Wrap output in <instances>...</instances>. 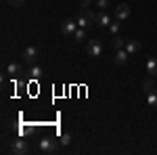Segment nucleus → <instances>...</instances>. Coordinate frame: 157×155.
<instances>
[{"label":"nucleus","instance_id":"1","mask_svg":"<svg viewBox=\"0 0 157 155\" xmlns=\"http://www.w3.org/2000/svg\"><path fill=\"white\" fill-rule=\"evenodd\" d=\"M59 141H55L52 136H42L40 141H38V149L42 151V153H57L59 151Z\"/></svg>","mask_w":157,"mask_h":155},{"label":"nucleus","instance_id":"2","mask_svg":"<svg viewBox=\"0 0 157 155\" xmlns=\"http://www.w3.org/2000/svg\"><path fill=\"white\" fill-rule=\"evenodd\" d=\"M75 21H78V27H92L97 25V15H92L90 9H82L80 15L75 17Z\"/></svg>","mask_w":157,"mask_h":155},{"label":"nucleus","instance_id":"3","mask_svg":"<svg viewBox=\"0 0 157 155\" xmlns=\"http://www.w3.org/2000/svg\"><path fill=\"white\" fill-rule=\"evenodd\" d=\"M9 151L15 155H27L29 153V143L23 138H13L11 145H9Z\"/></svg>","mask_w":157,"mask_h":155},{"label":"nucleus","instance_id":"4","mask_svg":"<svg viewBox=\"0 0 157 155\" xmlns=\"http://www.w3.org/2000/svg\"><path fill=\"white\" fill-rule=\"evenodd\" d=\"M101 52H103V42L101 40H88V44H86V55L88 57H101Z\"/></svg>","mask_w":157,"mask_h":155},{"label":"nucleus","instance_id":"5","mask_svg":"<svg viewBox=\"0 0 157 155\" xmlns=\"http://www.w3.org/2000/svg\"><path fill=\"white\" fill-rule=\"evenodd\" d=\"M75 29H78V21H75V19H65V21L61 23V32H63V36H71L73 38Z\"/></svg>","mask_w":157,"mask_h":155},{"label":"nucleus","instance_id":"6","mask_svg":"<svg viewBox=\"0 0 157 155\" xmlns=\"http://www.w3.org/2000/svg\"><path fill=\"white\" fill-rule=\"evenodd\" d=\"M38 55H40V50H38L36 46H27L23 50V61L27 63V65H34L38 61Z\"/></svg>","mask_w":157,"mask_h":155},{"label":"nucleus","instance_id":"7","mask_svg":"<svg viewBox=\"0 0 157 155\" xmlns=\"http://www.w3.org/2000/svg\"><path fill=\"white\" fill-rule=\"evenodd\" d=\"M130 15H132V11H130V4H120L117 9H115V19H120V21H126V19H130Z\"/></svg>","mask_w":157,"mask_h":155},{"label":"nucleus","instance_id":"8","mask_svg":"<svg viewBox=\"0 0 157 155\" xmlns=\"http://www.w3.org/2000/svg\"><path fill=\"white\" fill-rule=\"evenodd\" d=\"M128 57H130V52H128L126 48H120V50L113 52V63H115V65H126Z\"/></svg>","mask_w":157,"mask_h":155},{"label":"nucleus","instance_id":"9","mask_svg":"<svg viewBox=\"0 0 157 155\" xmlns=\"http://www.w3.org/2000/svg\"><path fill=\"white\" fill-rule=\"evenodd\" d=\"M111 23H113V21H111V15H109L107 11H101L97 15V25L98 27H109Z\"/></svg>","mask_w":157,"mask_h":155},{"label":"nucleus","instance_id":"10","mask_svg":"<svg viewBox=\"0 0 157 155\" xmlns=\"http://www.w3.org/2000/svg\"><path fill=\"white\" fill-rule=\"evenodd\" d=\"M27 78H32V80H40V78H42V67H40V65H29V69H27Z\"/></svg>","mask_w":157,"mask_h":155},{"label":"nucleus","instance_id":"11","mask_svg":"<svg viewBox=\"0 0 157 155\" xmlns=\"http://www.w3.org/2000/svg\"><path fill=\"white\" fill-rule=\"evenodd\" d=\"M126 50H128L130 55L140 52V42H138V40H128V42H126Z\"/></svg>","mask_w":157,"mask_h":155},{"label":"nucleus","instance_id":"12","mask_svg":"<svg viewBox=\"0 0 157 155\" xmlns=\"http://www.w3.org/2000/svg\"><path fill=\"white\" fill-rule=\"evenodd\" d=\"M147 73L149 76H157V59L155 57H149L147 59Z\"/></svg>","mask_w":157,"mask_h":155},{"label":"nucleus","instance_id":"13","mask_svg":"<svg viewBox=\"0 0 157 155\" xmlns=\"http://www.w3.org/2000/svg\"><path fill=\"white\" fill-rule=\"evenodd\" d=\"M147 105H149V107H153V109H157V90L147 92Z\"/></svg>","mask_w":157,"mask_h":155},{"label":"nucleus","instance_id":"14","mask_svg":"<svg viewBox=\"0 0 157 155\" xmlns=\"http://www.w3.org/2000/svg\"><path fill=\"white\" fill-rule=\"evenodd\" d=\"M86 38H88L86 27H78V29H75V34H73V40H75V42H84Z\"/></svg>","mask_w":157,"mask_h":155},{"label":"nucleus","instance_id":"15","mask_svg":"<svg viewBox=\"0 0 157 155\" xmlns=\"http://www.w3.org/2000/svg\"><path fill=\"white\" fill-rule=\"evenodd\" d=\"M21 72H23V69H21L19 63H9V65H6V73H11V76H19Z\"/></svg>","mask_w":157,"mask_h":155},{"label":"nucleus","instance_id":"16","mask_svg":"<svg viewBox=\"0 0 157 155\" xmlns=\"http://www.w3.org/2000/svg\"><path fill=\"white\" fill-rule=\"evenodd\" d=\"M126 42H128V40H126V38H121L120 34H117V36H113V48H115V50L126 48Z\"/></svg>","mask_w":157,"mask_h":155},{"label":"nucleus","instance_id":"17","mask_svg":"<svg viewBox=\"0 0 157 155\" xmlns=\"http://www.w3.org/2000/svg\"><path fill=\"white\" fill-rule=\"evenodd\" d=\"M107 29H109V32H111V36H117V34H120V32H121V23H120V19H117L115 23H111V25H109V27H107Z\"/></svg>","mask_w":157,"mask_h":155},{"label":"nucleus","instance_id":"18","mask_svg":"<svg viewBox=\"0 0 157 155\" xmlns=\"http://www.w3.org/2000/svg\"><path fill=\"white\" fill-rule=\"evenodd\" d=\"M143 90H145V92H151V90H155V82H153V78H147L145 82H143Z\"/></svg>","mask_w":157,"mask_h":155},{"label":"nucleus","instance_id":"19","mask_svg":"<svg viewBox=\"0 0 157 155\" xmlns=\"http://www.w3.org/2000/svg\"><path fill=\"white\" fill-rule=\"evenodd\" d=\"M59 143L63 145V147H67V145L71 143V134H69V132H65V134L61 136V141H59Z\"/></svg>","mask_w":157,"mask_h":155},{"label":"nucleus","instance_id":"20","mask_svg":"<svg viewBox=\"0 0 157 155\" xmlns=\"http://www.w3.org/2000/svg\"><path fill=\"white\" fill-rule=\"evenodd\" d=\"M94 4H97L101 11H107L109 9V0H94Z\"/></svg>","mask_w":157,"mask_h":155},{"label":"nucleus","instance_id":"21","mask_svg":"<svg viewBox=\"0 0 157 155\" xmlns=\"http://www.w3.org/2000/svg\"><path fill=\"white\" fill-rule=\"evenodd\" d=\"M9 4H11V6H23L25 0H9Z\"/></svg>","mask_w":157,"mask_h":155},{"label":"nucleus","instance_id":"22","mask_svg":"<svg viewBox=\"0 0 157 155\" xmlns=\"http://www.w3.org/2000/svg\"><path fill=\"white\" fill-rule=\"evenodd\" d=\"M92 2H94V0H82V9H90Z\"/></svg>","mask_w":157,"mask_h":155}]
</instances>
